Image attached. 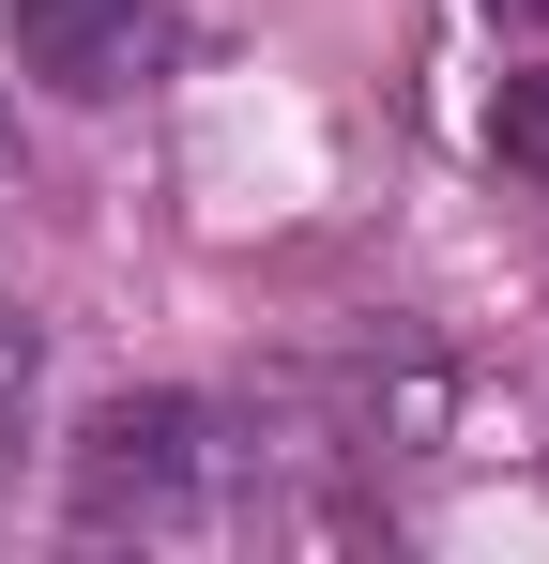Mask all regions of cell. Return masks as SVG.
<instances>
[{
  "label": "cell",
  "mask_w": 549,
  "mask_h": 564,
  "mask_svg": "<svg viewBox=\"0 0 549 564\" xmlns=\"http://www.w3.org/2000/svg\"><path fill=\"white\" fill-rule=\"evenodd\" d=\"M15 198H31V169H15V122H0V214H15Z\"/></svg>",
  "instance_id": "obj_5"
},
{
  "label": "cell",
  "mask_w": 549,
  "mask_h": 564,
  "mask_svg": "<svg viewBox=\"0 0 549 564\" xmlns=\"http://www.w3.org/2000/svg\"><path fill=\"white\" fill-rule=\"evenodd\" d=\"M488 153H504V169H519V184L549 198V62H535V77H504V93H488Z\"/></svg>",
  "instance_id": "obj_3"
},
{
  "label": "cell",
  "mask_w": 549,
  "mask_h": 564,
  "mask_svg": "<svg viewBox=\"0 0 549 564\" xmlns=\"http://www.w3.org/2000/svg\"><path fill=\"white\" fill-rule=\"evenodd\" d=\"M488 15H504V31H549V0H488Z\"/></svg>",
  "instance_id": "obj_6"
},
{
  "label": "cell",
  "mask_w": 549,
  "mask_h": 564,
  "mask_svg": "<svg viewBox=\"0 0 549 564\" xmlns=\"http://www.w3.org/2000/svg\"><path fill=\"white\" fill-rule=\"evenodd\" d=\"M214 412L198 397H107L62 443V519L77 534H198L214 519Z\"/></svg>",
  "instance_id": "obj_1"
},
{
  "label": "cell",
  "mask_w": 549,
  "mask_h": 564,
  "mask_svg": "<svg viewBox=\"0 0 549 564\" xmlns=\"http://www.w3.org/2000/svg\"><path fill=\"white\" fill-rule=\"evenodd\" d=\"M31 381H46V336L0 305V488H15V443H31Z\"/></svg>",
  "instance_id": "obj_4"
},
{
  "label": "cell",
  "mask_w": 549,
  "mask_h": 564,
  "mask_svg": "<svg viewBox=\"0 0 549 564\" xmlns=\"http://www.w3.org/2000/svg\"><path fill=\"white\" fill-rule=\"evenodd\" d=\"M15 77H46L62 107H107L169 62V0H15Z\"/></svg>",
  "instance_id": "obj_2"
}]
</instances>
